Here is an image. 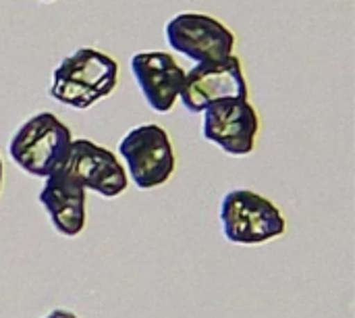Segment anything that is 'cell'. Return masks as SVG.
Listing matches in <instances>:
<instances>
[{"mask_svg": "<svg viewBox=\"0 0 355 318\" xmlns=\"http://www.w3.org/2000/svg\"><path fill=\"white\" fill-rule=\"evenodd\" d=\"M166 42L173 50L200 62H220L233 54L235 35L206 12H179L166 23Z\"/></svg>", "mask_w": 355, "mask_h": 318, "instance_id": "cell-5", "label": "cell"}, {"mask_svg": "<svg viewBox=\"0 0 355 318\" xmlns=\"http://www.w3.org/2000/svg\"><path fill=\"white\" fill-rule=\"evenodd\" d=\"M202 135L216 144L231 156H245L254 152L260 117L256 108L241 98H227L208 104L204 110Z\"/></svg>", "mask_w": 355, "mask_h": 318, "instance_id": "cell-6", "label": "cell"}, {"mask_svg": "<svg viewBox=\"0 0 355 318\" xmlns=\"http://www.w3.org/2000/svg\"><path fill=\"white\" fill-rule=\"evenodd\" d=\"M44 2H52V0H44Z\"/></svg>", "mask_w": 355, "mask_h": 318, "instance_id": "cell-13", "label": "cell"}, {"mask_svg": "<svg viewBox=\"0 0 355 318\" xmlns=\"http://www.w3.org/2000/svg\"><path fill=\"white\" fill-rule=\"evenodd\" d=\"M179 98L189 112H202L208 104L227 98L248 100V83L239 56L220 62H200L185 73Z\"/></svg>", "mask_w": 355, "mask_h": 318, "instance_id": "cell-7", "label": "cell"}, {"mask_svg": "<svg viewBox=\"0 0 355 318\" xmlns=\"http://www.w3.org/2000/svg\"><path fill=\"white\" fill-rule=\"evenodd\" d=\"M85 187L79 185L64 169L46 177V183L37 196L40 204L50 217L52 227L64 235L75 237L85 227Z\"/></svg>", "mask_w": 355, "mask_h": 318, "instance_id": "cell-10", "label": "cell"}, {"mask_svg": "<svg viewBox=\"0 0 355 318\" xmlns=\"http://www.w3.org/2000/svg\"><path fill=\"white\" fill-rule=\"evenodd\" d=\"M0 187H2V160H0Z\"/></svg>", "mask_w": 355, "mask_h": 318, "instance_id": "cell-12", "label": "cell"}, {"mask_svg": "<svg viewBox=\"0 0 355 318\" xmlns=\"http://www.w3.org/2000/svg\"><path fill=\"white\" fill-rule=\"evenodd\" d=\"M116 75L119 65L112 56L94 48H79L58 62L48 94L64 106L85 110L112 94Z\"/></svg>", "mask_w": 355, "mask_h": 318, "instance_id": "cell-1", "label": "cell"}, {"mask_svg": "<svg viewBox=\"0 0 355 318\" xmlns=\"http://www.w3.org/2000/svg\"><path fill=\"white\" fill-rule=\"evenodd\" d=\"M71 144V129L56 115L37 112L17 129L8 152L15 165L25 173L48 177L64 167Z\"/></svg>", "mask_w": 355, "mask_h": 318, "instance_id": "cell-2", "label": "cell"}, {"mask_svg": "<svg viewBox=\"0 0 355 318\" xmlns=\"http://www.w3.org/2000/svg\"><path fill=\"white\" fill-rule=\"evenodd\" d=\"M79 185L94 190L104 198L121 196L127 185V173L119 158L92 140H73L69 158L62 167Z\"/></svg>", "mask_w": 355, "mask_h": 318, "instance_id": "cell-8", "label": "cell"}, {"mask_svg": "<svg viewBox=\"0 0 355 318\" xmlns=\"http://www.w3.org/2000/svg\"><path fill=\"white\" fill-rule=\"evenodd\" d=\"M46 318H77L73 312H69V310H52L50 315Z\"/></svg>", "mask_w": 355, "mask_h": 318, "instance_id": "cell-11", "label": "cell"}, {"mask_svg": "<svg viewBox=\"0 0 355 318\" xmlns=\"http://www.w3.org/2000/svg\"><path fill=\"white\" fill-rule=\"evenodd\" d=\"M131 73L148 106L156 112H168L181 92L185 71L168 52H139L131 58Z\"/></svg>", "mask_w": 355, "mask_h": 318, "instance_id": "cell-9", "label": "cell"}, {"mask_svg": "<svg viewBox=\"0 0 355 318\" xmlns=\"http://www.w3.org/2000/svg\"><path fill=\"white\" fill-rule=\"evenodd\" d=\"M220 225L229 242L258 246L285 233L287 221L279 206L252 190H233L220 202Z\"/></svg>", "mask_w": 355, "mask_h": 318, "instance_id": "cell-3", "label": "cell"}, {"mask_svg": "<svg viewBox=\"0 0 355 318\" xmlns=\"http://www.w3.org/2000/svg\"><path fill=\"white\" fill-rule=\"evenodd\" d=\"M119 152L139 190L158 187L175 173V152L171 137L156 123L131 129L121 140Z\"/></svg>", "mask_w": 355, "mask_h": 318, "instance_id": "cell-4", "label": "cell"}]
</instances>
